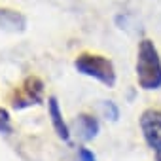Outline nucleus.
I'll list each match as a JSON object with an SVG mask.
<instances>
[{
	"instance_id": "obj_1",
	"label": "nucleus",
	"mask_w": 161,
	"mask_h": 161,
	"mask_svg": "<svg viewBox=\"0 0 161 161\" xmlns=\"http://www.w3.org/2000/svg\"><path fill=\"white\" fill-rule=\"evenodd\" d=\"M136 80L142 89L161 87V59L152 40H142L136 57Z\"/></svg>"
},
{
	"instance_id": "obj_2",
	"label": "nucleus",
	"mask_w": 161,
	"mask_h": 161,
	"mask_svg": "<svg viewBox=\"0 0 161 161\" xmlns=\"http://www.w3.org/2000/svg\"><path fill=\"white\" fill-rule=\"evenodd\" d=\"M76 70L82 72L86 76H91L99 82H103L104 86L112 87L116 84V72H114V66L112 63L106 59V57H101V55H89V53H84L80 55L74 63Z\"/></svg>"
},
{
	"instance_id": "obj_3",
	"label": "nucleus",
	"mask_w": 161,
	"mask_h": 161,
	"mask_svg": "<svg viewBox=\"0 0 161 161\" xmlns=\"http://www.w3.org/2000/svg\"><path fill=\"white\" fill-rule=\"evenodd\" d=\"M140 127L148 146L155 153V159L161 161V112L146 110L140 118Z\"/></svg>"
},
{
	"instance_id": "obj_4",
	"label": "nucleus",
	"mask_w": 161,
	"mask_h": 161,
	"mask_svg": "<svg viewBox=\"0 0 161 161\" xmlns=\"http://www.w3.org/2000/svg\"><path fill=\"white\" fill-rule=\"evenodd\" d=\"M49 116H51V123H53L57 135H59L63 140H68V138H70V133H68V127H66V123H64V119H63V114H61V110H59V103H57L55 97L49 99Z\"/></svg>"
},
{
	"instance_id": "obj_5",
	"label": "nucleus",
	"mask_w": 161,
	"mask_h": 161,
	"mask_svg": "<svg viewBox=\"0 0 161 161\" xmlns=\"http://www.w3.org/2000/svg\"><path fill=\"white\" fill-rule=\"evenodd\" d=\"M78 131H80V136L84 140H91L99 133V121L87 114H82L78 118Z\"/></svg>"
},
{
	"instance_id": "obj_6",
	"label": "nucleus",
	"mask_w": 161,
	"mask_h": 161,
	"mask_svg": "<svg viewBox=\"0 0 161 161\" xmlns=\"http://www.w3.org/2000/svg\"><path fill=\"white\" fill-rule=\"evenodd\" d=\"M0 27H4L8 31H23L25 17L12 10H0Z\"/></svg>"
},
{
	"instance_id": "obj_7",
	"label": "nucleus",
	"mask_w": 161,
	"mask_h": 161,
	"mask_svg": "<svg viewBox=\"0 0 161 161\" xmlns=\"http://www.w3.org/2000/svg\"><path fill=\"white\" fill-rule=\"evenodd\" d=\"M78 161H97V159H95V155H93L91 150L80 148V150H78Z\"/></svg>"
},
{
	"instance_id": "obj_8",
	"label": "nucleus",
	"mask_w": 161,
	"mask_h": 161,
	"mask_svg": "<svg viewBox=\"0 0 161 161\" xmlns=\"http://www.w3.org/2000/svg\"><path fill=\"white\" fill-rule=\"evenodd\" d=\"M104 112H106V116H110V119H118V108L112 101L104 103Z\"/></svg>"
},
{
	"instance_id": "obj_9",
	"label": "nucleus",
	"mask_w": 161,
	"mask_h": 161,
	"mask_svg": "<svg viewBox=\"0 0 161 161\" xmlns=\"http://www.w3.org/2000/svg\"><path fill=\"white\" fill-rule=\"evenodd\" d=\"M2 123L6 125V129H10L8 127V114H6V110H0V129H2Z\"/></svg>"
}]
</instances>
